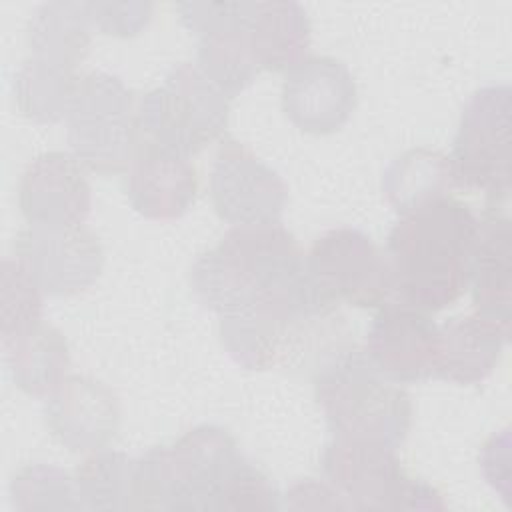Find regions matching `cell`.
<instances>
[{
    "label": "cell",
    "mask_w": 512,
    "mask_h": 512,
    "mask_svg": "<svg viewBox=\"0 0 512 512\" xmlns=\"http://www.w3.org/2000/svg\"><path fill=\"white\" fill-rule=\"evenodd\" d=\"M476 230L470 206L452 196L402 214L386 240L398 302L424 312L454 304L470 286Z\"/></svg>",
    "instance_id": "2"
},
{
    "label": "cell",
    "mask_w": 512,
    "mask_h": 512,
    "mask_svg": "<svg viewBox=\"0 0 512 512\" xmlns=\"http://www.w3.org/2000/svg\"><path fill=\"white\" fill-rule=\"evenodd\" d=\"M14 248L16 258L50 296L84 292L98 280L104 266L102 244L86 226H30L18 234Z\"/></svg>",
    "instance_id": "11"
},
{
    "label": "cell",
    "mask_w": 512,
    "mask_h": 512,
    "mask_svg": "<svg viewBox=\"0 0 512 512\" xmlns=\"http://www.w3.org/2000/svg\"><path fill=\"white\" fill-rule=\"evenodd\" d=\"M18 202L30 226H82L90 214L92 192L82 164L68 152L34 158L20 178Z\"/></svg>",
    "instance_id": "15"
},
{
    "label": "cell",
    "mask_w": 512,
    "mask_h": 512,
    "mask_svg": "<svg viewBox=\"0 0 512 512\" xmlns=\"http://www.w3.org/2000/svg\"><path fill=\"white\" fill-rule=\"evenodd\" d=\"M92 26L112 36H134L150 20V2H86Z\"/></svg>",
    "instance_id": "29"
},
{
    "label": "cell",
    "mask_w": 512,
    "mask_h": 512,
    "mask_svg": "<svg viewBox=\"0 0 512 512\" xmlns=\"http://www.w3.org/2000/svg\"><path fill=\"white\" fill-rule=\"evenodd\" d=\"M90 28L86 2H46L32 12L28 44L34 56L76 68L88 52Z\"/></svg>",
    "instance_id": "22"
},
{
    "label": "cell",
    "mask_w": 512,
    "mask_h": 512,
    "mask_svg": "<svg viewBox=\"0 0 512 512\" xmlns=\"http://www.w3.org/2000/svg\"><path fill=\"white\" fill-rule=\"evenodd\" d=\"M314 396L336 438L400 446L412 426L410 394L354 344L314 372Z\"/></svg>",
    "instance_id": "4"
},
{
    "label": "cell",
    "mask_w": 512,
    "mask_h": 512,
    "mask_svg": "<svg viewBox=\"0 0 512 512\" xmlns=\"http://www.w3.org/2000/svg\"><path fill=\"white\" fill-rule=\"evenodd\" d=\"M242 460L224 428L196 426L172 446L150 448L136 460L134 510H218Z\"/></svg>",
    "instance_id": "3"
},
{
    "label": "cell",
    "mask_w": 512,
    "mask_h": 512,
    "mask_svg": "<svg viewBox=\"0 0 512 512\" xmlns=\"http://www.w3.org/2000/svg\"><path fill=\"white\" fill-rule=\"evenodd\" d=\"M78 80L76 68L30 56L14 78V94L20 112L40 124L68 118Z\"/></svg>",
    "instance_id": "23"
},
{
    "label": "cell",
    "mask_w": 512,
    "mask_h": 512,
    "mask_svg": "<svg viewBox=\"0 0 512 512\" xmlns=\"http://www.w3.org/2000/svg\"><path fill=\"white\" fill-rule=\"evenodd\" d=\"M438 340L440 326L424 310L386 302L370 324L364 352L388 380L422 382L436 372Z\"/></svg>",
    "instance_id": "12"
},
{
    "label": "cell",
    "mask_w": 512,
    "mask_h": 512,
    "mask_svg": "<svg viewBox=\"0 0 512 512\" xmlns=\"http://www.w3.org/2000/svg\"><path fill=\"white\" fill-rule=\"evenodd\" d=\"M228 112L230 98L196 64L182 62L140 98V140L190 158L224 134Z\"/></svg>",
    "instance_id": "5"
},
{
    "label": "cell",
    "mask_w": 512,
    "mask_h": 512,
    "mask_svg": "<svg viewBox=\"0 0 512 512\" xmlns=\"http://www.w3.org/2000/svg\"><path fill=\"white\" fill-rule=\"evenodd\" d=\"M246 20L208 32L200 38L198 46L196 66L230 100L246 90L260 72L252 52Z\"/></svg>",
    "instance_id": "24"
},
{
    "label": "cell",
    "mask_w": 512,
    "mask_h": 512,
    "mask_svg": "<svg viewBox=\"0 0 512 512\" xmlns=\"http://www.w3.org/2000/svg\"><path fill=\"white\" fill-rule=\"evenodd\" d=\"M450 188L454 184L448 156L424 146L406 150L382 174V192L400 216L448 196Z\"/></svg>",
    "instance_id": "21"
},
{
    "label": "cell",
    "mask_w": 512,
    "mask_h": 512,
    "mask_svg": "<svg viewBox=\"0 0 512 512\" xmlns=\"http://www.w3.org/2000/svg\"><path fill=\"white\" fill-rule=\"evenodd\" d=\"M278 492L270 478L246 458L228 480L218 510H278Z\"/></svg>",
    "instance_id": "28"
},
{
    "label": "cell",
    "mask_w": 512,
    "mask_h": 512,
    "mask_svg": "<svg viewBox=\"0 0 512 512\" xmlns=\"http://www.w3.org/2000/svg\"><path fill=\"white\" fill-rule=\"evenodd\" d=\"M182 22L200 38L218 28L246 20L248 2H184L178 4Z\"/></svg>",
    "instance_id": "30"
},
{
    "label": "cell",
    "mask_w": 512,
    "mask_h": 512,
    "mask_svg": "<svg viewBox=\"0 0 512 512\" xmlns=\"http://www.w3.org/2000/svg\"><path fill=\"white\" fill-rule=\"evenodd\" d=\"M510 328L482 314L454 316L440 326L436 378L472 386L486 380L502 358Z\"/></svg>",
    "instance_id": "18"
},
{
    "label": "cell",
    "mask_w": 512,
    "mask_h": 512,
    "mask_svg": "<svg viewBox=\"0 0 512 512\" xmlns=\"http://www.w3.org/2000/svg\"><path fill=\"white\" fill-rule=\"evenodd\" d=\"M470 284L476 312L510 328L512 224L500 208H486L478 218Z\"/></svg>",
    "instance_id": "17"
},
{
    "label": "cell",
    "mask_w": 512,
    "mask_h": 512,
    "mask_svg": "<svg viewBox=\"0 0 512 512\" xmlns=\"http://www.w3.org/2000/svg\"><path fill=\"white\" fill-rule=\"evenodd\" d=\"M246 28L260 70L288 72L308 58L312 28L298 2H248Z\"/></svg>",
    "instance_id": "19"
},
{
    "label": "cell",
    "mask_w": 512,
    "mask_h": 512,
    "mask_svg": "<svg viewBox=\"0 0 512 512\" xmlns=\"http://www.w3.org/2000/svg\"><path fill=\"white\" fill-rule=\"evenodd\" d=\"M322 470L358 510H444L442 494L410 478L394 448L368 440L336 438L326 444Z\"/></svg>",
    "instance_id": "8"
},
{
    "label": "cell",
    "mask_w": 512,
    "mask_h": 512,
    "mask_svg": "<svg viewBox=\"0 0 512 512\" xmlns=\"http://www.w3.org/2000/svg\"><path fill=\"white\" fill-rule=\"evenodd\" d=\"M510 146V86L476 90L462 110L448 154L452 184L466 192H484L486 208H504L510 196Z\"/></svg>",
    "instance_id": "7"
},
{
    "label": "cell",
    "mask_w": 512,
    "mask_h": 512,
    "mask_svg": "<svg viewBox=\"0 0 512 512\" xmlns=\"http://www.w3.org/2000/svg\"><path fill=\"white\" fill-rule=\"evenodd\" d=\"M198 190L188 158L140 140L128 168L126 192L132 208L152 220H174L188 212Z\"/></svg>",
    "instance_id": "16"
},
{
    "label": "cell",
    "mask_w": 512,
    "mask_h": 512,
    "mask_svg": "<svg viewBox=\"0 0 512 512\" xmlns=\"http://www.w3.org/2000/svg\"><path fill=\"white\" fill-rule=\"evenodd\" d=\"M356 108V82L348 66L330 56H308L282 82V110L310 134L340 130Z\"/></svg>",
    "instance_id": "13"
},
{
    "label": "cell",
    "mask_w": 512,
    "mask_h": 512,
    "mask_svg": "<svg viewBox=\"0 0 512 512\" xmlns=\"http://www.w3.org/2000/svg\"><path fill=\"white\" fill-rule=\"evenodd\" d=\"M10 494L18 510H84L74 478L50 464H30L18 470Z\"/></svg>",
    "instance_id": "26"
},
{
    "label": "cell",
    "mask_w": 512,
    "mask_h": 512,
    "mask_svg": "<svg viewBox=\"0 0 512 512\" xmlns=\"http://www.w3.org/2000/svg\"><path fill=\"white\" fill-rule=\"evenodd\" d=\"M2 348L12 380L28 396H48L66 378L68 342L58 328L44 320L2 340Z\"/></svg>",
    "instance_id": "20"
},
{
    "label": "cell",
    "mask_w": 512,
    "mask_h": 512,
    "mask_svg": "<svg viewBox=\"0 0 512 512\" xmlns=\"http://www.w3.org/2000/svg\"><path fill=\"white\" fill-rule=\"evenodd\" d=\"M216 214L234 224H274L286 206L288 188L280 174L238 140H222L210 174Z\"/></svg>",
    "instance_id": "10"
},
{
    "label": "cell",
    "mask_w": 512,
    "mask_h": 512,
    "mask_svg": "<svg viewBox=\"0 0 512 512\" xmlns=\"http://www.w3.org/2000/svg\"><path fill=\"white\" fill-rule=\"evenodd\" d=\"M308 276L326 302L338 308H380L394 294L386 252L352 226H340L314 240L304 256Z\"/></svg>",
    "instance_id": "9"
},
{
    "label": "cell",
    "mask_w": 512,
    "mask_h": 512,
    "mask_svg": "<svg viewBox=\"0 0 512 512\" xmlns=\"http://www.w3.org/2000/svg\"><path fill=\"white\" fill-rule=\"evenodd\" d=\"M480 468L486 482L510 502V434L502 430L494 434L480 452Z\"/></svg>",
    "instance_id": "31"
},
{
    "label": "cell",
    "mask_w": 512,
    "mask_h": 512,
    "mask_svg": "<svg viewBox=\"0 0 512 512\" xmlns=\"http://www.w3.org/2000/svg\"><path fill=\"white\" fill-rule=\"evenodd\" d=\"M42 320V288L20 258H4L0 278V336L8 340Z\"/></svg>",
    "instance_id": "27"
},
{
    "label": "cell",
    "mask_w": 512,
    "mask_h": 512,
    "mask_svg": "<svg viewBox=\"0 0 512 512\" xmlns=\"http://www.w3.org/2000/svg\"><path fill=\"white\" fill-rule=\"evenodd\" d=\"M68 144L82 166L112 176L130 168L140 144L138 104L110 72L80 76L68 112Z\"/></svg>",
    "instance_id": "6"
},
{
    "label": "cell",
    "mask_w": 512,
    "mask_h": 512,
    "mask_svg": "<svg viewBox=\"0 0 512 512\" xmlns=\"http://www.w3.org/2000/svg\"><path fill=\"white\" fill-rule=\"evenodd\" d=\"M136 460L124 452L96 450L74 476L84 510H134Z\"/></svg>",
    "instance_id": "25"
},
{
    "label": "cell",
    "mask_w": 512,
    "mask_h": 512,
    "mask_svg": "<svg viewBox=\"0 0 512 512\" xmlns=\"http://www.w3.org/2000/svg\"><path fill=\"white\" fill-rule=\"evenodd\" d=\"M190 286L204 308L228 316L254 308H290L302 314L336 312L308 276L304 252L280 224L234 226L198 256Z\"/></svg>",
    "instance_id": "1"
},
{
    "label": "cell",
    "mask_w": 512,
    "mask_h": 512,
    "mask_svg": "<svg viewBox=\"0 0 512 512\" xmlns=\"http://www.w3.org/2000/svg\"><path fill=\"white\" fill-rule=\"evenodd\" d=\"M46 426L72 452L104 450L120 428L116 394L100 380L66 376L44 404Z\"/></svg>",
    "instance_id": "14"
},
{
    "label": "cell",
    "mask_w": 512,
    "mask_h": 512,
    "mask_svg": "<svg viewBox=\"0 0 512 512\" xmlns=\"http://www.w3.org/2000/svg\"><path fill=\"white\" fill-rule=\"evenodd\" d=\"M308 500H314L312 508H350V504L342 500V494L338 490L310 478L294 484L286 494V502L290 508H306Z\"/></svg>",
    "instance_id": "32"
}]
</instances>
